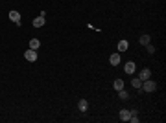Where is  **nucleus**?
Segmentation results:
<instances>
[{"instance_id":"nucleus-7","label":"nucleus","mask_w":166,"mask_h":123,"mask_svg":"<svg viewBox=\"0 0 166 123\" xmlns=\"http://www.w3.org/2000/svg\"><path fill=\"white\" fill-rule=\"evenodd\" d=\"M109 63L113 66H118L120 64V53H113V55L109 57Z\"/></svg>"},{"instance_id":"nucleus-14","label":"nucleus","mask_w":166,"mask_h":123,"mask_svg":"<svg viewBox=\"0 0 166 123\" xmlns=\"http://www.w3.org/2000/svg\"><path fill=\"white\" fill-rule=\"evenodd\" d=\"M150 40H151V39H150V35H142V37H140V44L146 46V44H150Z\"/></svg>"},{"instance_id":"nucleus-2","label":"nucleus","mask_w":166,"mask_h":123,"mask_svg":"<svg viewBox=\"0 0 166 123\" xmlns=\"http://www.w3.org/2000/svg\"><path fill=\"white\" fill-rule=\"evenodd\" d=\"M24 59H28L30 63H35V61H37V52H35V50H31V48H30V50H26Z\"/></svg>"},{"instance_id":"nucleus-6","label":"nucleus","mask_w":166,"mask_h":123,"mask_svg":"<svg viewBox=\"0 0 166 123\" xmlns=\"http://www.w3.org/2000/svg\"><path fill=\"white\" fill-rule=\"evenodd\" d=\"M118 116H120L122 121H129V118H131V110H127V108H122Z\"/></svg>"},{"instance_id":"nucleus-15","label":"nucleus","mask_w":166,"mask_h":123,"mask_svg":"<svg viewBox=\"0 0 166 123\" xmlns=\"http://www.w3.org/2000/svg\"><path fill=\"white\" fill-rule=\"evenodd\" d=\"M118 95H120V99H129V94L124 90V88H122V90H118Z\"/></svg>"},{"instance_id":"nucleus-1","label":"nucleus","mask_w":166,"mask_h":123,"mask_svg":"<svg viewBox=\"0 0 166 123\" xmlns=\"http://www.w3.org/2000/svg\"><path fill=\"white\" fill-rule=\"evenodd\" d=\"M142 90H146V92H153L155 88H157V85L153 83V81H150V79H146V81H142Z\"/></svg>"},{"instance_id":"nucleus-16","label":"nucleus","mask_w":166,"mask_h":123,"mask_svg":"<svg viewBox=\"0 0 166 123\" xmlns=\"http://www.w3.org/2000/svg\"><path fill=\"white\" fill-rule=\"evenodd\" d=\"M148 48V53H155V46H151V44H146Z\"/></svg>"},{"instance_id":"nucleus-10","label":"nucleus","mask_w":166,"mask_h":123,"mask_svg":"<svg viewBox=\"0 0 166 123\" xmlns=\"http://www.w3.org/2000/svg\"><path fill=\"white\" fill-rule=\"evenodd\" d=\"M127 48H129V42H127V40H120V42H118V52H126Z\"/></svg>"},{"instance_id":"nucleus-12","label":"nucleus","mask_w":166,"mask_h":123,"mask_svg":"<svg viewBox=\"0 0 166 123\" xmlns=\"http://www.w3.org/2000/svg\"><path fill=\"white\" fill-rule=\"evenodd\" d=\"M131 85H133V88H140L142 86V81L138 79V77H133V79H131Z\"/></svg>"},{"instance_id":"nucleus-9","label":"nucleus","mask_w":166,"mask_h":123,"mask_svg":"<svg viewBox=\"0 0 166 123\" xmlns=\"http://www.w3.org/2000/svg\"><path fill=\"white\" fill-rule=\"evenodd\" d=\"M87 107H89V105H87V99H79V101H78V108H79L81 112H85Z\"/></svg>"},{"instance_id":"nucleus-11","label":"nucleus","mask_w":166,"mask_h":123,"mask_svg":"<svg viewBox=\"0 0 166 123\" xmlns=\"http://www.w3.org/2000/svg\"><path fill=\"white\" fill-rule=\"evenodd\" d=\"M39 46H41V42H39V39H31V40H30V48H31V50H37Z\"/></svg>"},{"instance_id":"nucleus-8","label":"nucleus","mask_w":166,"mask_h":123,"mask_svg":"<svg viewBox=\"0 0 166 123\" xmlns=\"http://www.w3.org/2000/svg\"><path fill=\"white\" fill-rule=\"evenodd\" d=\"M150 76H151L150 68H144V70L138 74V79H140V81H146V79H150Z\"/></svg>"},{"instance_id":"nucleus-13","label":"nucleus","mask_w":166,"mask_h":123,"mask_svg":"<svg viewBox=\"0 0 166 123\" xmlns=\"http://www.w3.org/2000/svg\"><path fill=\"white\" fill-rule=\"evenodd\" d=\"M113 86L116 88V90H122V88H124V81L122 79H116L114 83H113Z\"/></svg>"},{"instance_id":"nucleus-5","label":"nucleus","mask_w":166,"mask_h":123,"mask_svg":"<svg viewBox=\"0 0 166 123\" xmlns=\"http://www.w3.org/2000/svg\"><path fill=\"white\" fill-rule=\"evenodd\" d=\"M9 18H11L17 26H20V13H19V11H9Z\"/></svg>"},{"instance_id":"nucleus-4","label":"nucleus","mask_w":166,"mask_h":123,"mask_svg":"<svg viewBox=\"0 0 166 123\" xmlns=\"http://www.w3.org/2000/svg\"><path fill=\"white\" fill-rule=\"evenodd\" d=\"M124 70H126V74H131V76H133V74H135V70H137V66H135V63H133V61H129V63H126V64H124Z\"/></svg>"},{"instance_id":"nucleus-3","label":"nucleus","mask_w":166,"mask_h":123,"mask_svg":"<svg viewBox=\"0 0 166 123\" xmlns=\"http://www.w3.org/2000/svg\"><path fill=\"white\" fill-rule=\"evenodd\" d=\"M44 22H46V18H44L43 15H39V17L33 18V28H43Z\"/></svg>"}]
</instances>
